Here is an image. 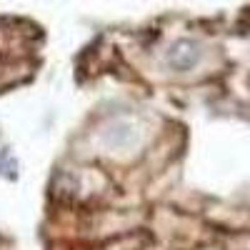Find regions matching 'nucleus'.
I'll return each mask as SVG.
<instances>
[{
	"label": "nucleus",
	"mask_w": 250,
	"mask_h": 250,
	"mask_svg": "<svg viewBox=\"0 0 250 250\" xmlns=\"http://www.w3.org/2000/svg\"><path fill=\"white\" fill-rule=\"evenodd\" d=\"M198 58H200L198 45L190 43V40H180L178 45H173V50L168 55V62H170V68H175V70H190L198 62Z\"/></svg>",
	"instance_id": "nucleus-1"
}]
</instances>
